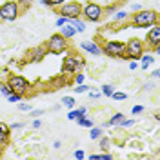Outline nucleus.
<instances>
[{"mask_svg":"<svg viewBox=\"0 0 160 160\" xmlns=\"http://www.w3.org/2000/svg\"><path fill=\"white\" fill-rule=\"evenodd\" d=\"M158 11L155 9H138L133 13V17H131V22L129 26L131 28H151V26H155V24H158Z\"/></svg>","mask_w":160,"mask_h":160,"instance_id":"obj_1","label":"nucleus"},{"mask_svg":"<svg viewBox=\"0 0 160 160\" xmlns=\"http://www.w3.org/2000/svg\"><path fill=\"white\" fill-rule=\"evenodd\" d=\"M44 46H46V51L49 55H64L66 51L69 49V40L66 37H62L60 33H55V35H51L48 38V42Z\"/></svg>","mask_w":160,"mask_h":160,"instance_id":"obj_2","label":"nucleus"},{"mask_svg":"<svg viewBox=\"0 0 160 160\" xmlns=\"http://www.w3.org/2000/svg\"><path fill=\"white\" fill-rule=\"evenodd\" d=\"M144 53H146V44H144V40H140V38L135 37V38H131L129 42H126L122 58H126V60H138Z\"/></svg>","mask_w":160,"mask_h":160,"instance_id":"obj_3","label":"nucleus"},{"mask_svg":"<svg viewBox=\"0 0 160 160\" xmlns=\"http://www.w3.org/2000/svg\"><path fill=\"white\" fill-rule=\"evenodd\" d=\"M84 68H86V60H84V57H80L77 53L68 55L66 58L62 60V73L64 75H77Z\"/></svg>","mask_w":160,"mask_h":160,"instance_id":"obj_4","label":"nucleus"},{"mask_svg":"<svg viewBox=\"0 0 160 160\" xmlns=\"http://www.w3.org/2000/svg\"><path fill=\"white\" fill-rule=\"evenodd\" d=\"M80 17L86 20V22H100L102 17H104V8L98 6L97 2H86L82 6Z\"/></svg>","mask_w":160,"mask_h":160,"instance_id":"obj_5","label":"nucleus"},{"mask_svg":"<svg viewBox=\"0 0 160 160\" xmlns=\"http://www.w3.org/2000/svg\"><path fill=\"white\" fill-rule=\"evenodd\" d=\"M20 13H22V8L18 2L8 0L0 6V20H4V22H15L20 17Z\"/></svg>","mask_w":160,"mask_h":160,"instance_id":"obj_6","label":"nucleus"},{"mask_svg":"<svg viewBox=\"0 0 160 160\" xmlns=\"http://www.w3.org/2000/svg\"><path fill=\"white\" fill-rule=\"evenodd\" d=\"M6 84L11 88V91H13V93H18V95H22V97H24V95L31 89L29 80L26 78V77H22V75H9Z\"/></svg>","mask_w":160,"mask_h":160,"instance_id":"obj_7","label":"nucleus"},{"mask_svg":"<svg viewBox=\"0 0 160 160\" xmlns=\"http://www.w3.org/2000/svg\"><path fill=\"white\" fill-rule=\"evenodd\" d=\"M124 42H120V40H108V42H104L100 48H102V55H106V57H111V58H122V55H124Z\"/></svg>","mask_w":160,"mask_h":160,"instance_id":"obj_8","label":"nucleus"},{"mask_svg":"<svg viewBox=\"0 0 160 160\" xmlns=\"http://www.w3.org/2000/svg\"><path fill=\"white\" fill-rule=\"evenodd\" d=\"M57 8H58L57 13L60 17H66V18H77L82 13V4L80 2H64V4H60Z\"/></svg>","mask_w":160,"mask_h":160,"instance_id":"obj_9","label":"nucleus"},{"mask_svg":"<svg viewBox=\"0 0 160 160\" xmlns=\"http://www.w3.org/2000/svg\"><path fill=\"white\" fill-rule=\"evenodd\" d=\"M48 55V51H46V46H35V48H31L28 51V55H26V62H33V64H38L44 60V57Z\"/></svg>","mask_w":160,"mask_h":160,"instance_id":"obj_10","label":"nucleus"},{"mask_svg":"<svg viewBox=\"0 0 160 160\" xmlns=\"http://www.w3.org/2000/svg\"><path fill=\"white\" fill-rule=\"evenodd\" d=\"M148 29L149 31H148V35H146L144 44H148V48H157V46H160V26L155 24V26H151Z\"/></svg>","mask_w":160,"mask_h":160,"instance_id":"obj_11","label":"nucleus"},{"mask_svg":"<svg viewBox=\"0 0 160 160\" xmlns=\"http://www.w3.org/2000/svg\"><path fill=\"white\" fill-rule=\"evenodd\" d=\"M80 49L93 55V57H100L102 55V48H100L95 40H82L80 42Z\"/></svg>","mask_w":160,"mask_h":160,"instance_id":"obj_12","label":"nucleus"},{"mask_svg":"<svg viewBox=\"0 0 160 160\" xmlns=\"http://www.w3.org/2000/svg\"><path fill=\"white\" fill-rule=\"evenodd\" d=\"M11 140V128L8 124L0 122V146H8Z\"/></svg>","mask_w":160,"mask_h":160,"instance_id":"obj_13","label":"nucleus"},{"mask_svg":"<svg viewBox=\"0 0 160 160\" xmlns=\"http://www.w3.org/2000/svg\"><path fill=\"white\" fill-rule=\"evenodd\" d=\"M68 22L75 28L77 33H84V31H86V20L82 18V17H77V18H68Z\"/></svg>","mask_w":160,"mask_h":160,"instance_id":"obj_14","label":"nucleus"},{"mask_svg":"<svg viewBox=\"0 0 160 160\" xmlns=\"http://www.w3.org/2000/svg\"><path fill=\"white\" fill-rule=\"evenodd\" d=\"M84 115H88V108L86 106H82V108H78V109H69V113H68V118L69 120H78L80 117H84Z\"/></svg>","mask_w":160,"mask_h":160,"instance_id":"obj_15","label":"nucleus"},{"mask_svg":"<svg viewBox=\"0 0 160 160\" xmlns=\"http://www.w3.org/2000/svg\"><path fill=\"white\" fill-rule=\"evenodd\" d=\"M60 35H62V37H66V38L69 40V38H73V37L77 35V31H75V28L71 26L69 22H66V24L60 28Z\"/></svg>","mask_w":160,"mask_h":160,"instance_id":"obj_16","label":"nucleus"},{"mask_svg":"<svg viewBox=\"0 0 160 160\" xmlns=\"http://www.w3.org/2000/svg\"><path fill=\"white\" fill-rule=\"evenodd\" d=\"M122 120H124V113H115V115H113V117L104 124V126H106V128H108V126H118Z\"/></svg>","mask_w":160,"mask_h":160,"instance_id":"obj_17","label":"nucleus"},{"mask_svg":"<svg viewBox=\"0 0 160 160\" xmlns=\"http://www.w3.org/2000/svg\"><path fill=\"white\" fill-rule=\"evenodd\" d=\"M138 60H142V64H140V68H142V69H148L151 64L155 62V58H153L151 55H146V53H144V55H142V57H140Z\"/></svg>","mask_w":160,"mask_h":160,"instance_id":"obj_18","label":"nucleus"},{"mask_svg":"<svg viewBox=\"0 0 160 160\" xmlns=\"http://www.w3.org/2000/svg\"><path fill=\"white\" fill-rule=\"evenodd\" d=\"M60 104H62L64 108H68V109H73L77 102H75V98H73V97H62V98H60Z\"/></svg>","mask_w":160,"mask_h":160,"instance_id":"obj_19","label":"nucleus"},{"mask_svg":"<svg viewBox=\"0 0 160 160\" xmlns=\"http://www.w3.org/2000/svg\"><path fill=\"white\" fill-rule=\"evenodd\" d=\"M128 17H129V15H128L126 11H118V13L113 15V22H115V24H122L124 20H128Z\"/></svg>","mask_w":160,"mask_h":160,"instance_id":"obj_20","label":"nucleus"},{"mask_svg":"<svg viewBox=\"0 0 160 160\" xmlns=\"http://www.w3.org/2000/svg\"><path fill=\"white\" fill-rule=\"evenodd\" d=\"M102 135H104V129H102V128H95V126H93V128H89V137L93 140H98Z\"/></svg>","mask_w":160,"mask_h":160,"instance_id":"obj_21","label":"nucleus"},{"mask_svg":"<svg viewBox=\"0 0 160 160\" xmlns=\"http://www.w3.org/2000/svg\"><path fill=\"white\" fill-rule=\"evenodd\" d=\"M98 144H100V149H102V151H108V149H109V146H111V138L102 135V137L98 138Z\"/></svg>","mask_w":160,"mask_h":160,"instance_id":"obj_22","label":"nucleus"},{"mask_svg":"<svg viewBox=\"0 0 160 160\" xmlns=\"http://www.w3.org/2000/svg\"><path fill=\"white\" fill-rule=\"evenodd\" d=\"M77 122H78V126H80V128H93V126H95V124H93V120L88 118L86 115H84V117H80V118L77 120Z\"/></svg>","mask_w":160,"mask_h":160,"instance_id":"obj_23","label":"nucleus"},{"mask_svg":"<svg viewBox=\"0 0 160 160\" xmlns=\"http://www.w3.org/2000/svg\"><path fill=\"white\" fill-rule=\"evenodd\" d=\"M113 91H115V86H113V84H104V86L100 88V93H102L104 97H111Z\"/></svg>","mask_w":160,"mask_h":160,"instance_id":"obj_24","label":"nucleus"},{"mask_svg":"<svg viewBox=\"0 0 160 160\" xmlns=\"http://www.w3.org/2000/svg\"><path fill=\"white\" fill-rule=\"evenodd\" d=\"M111 98L113 100H126L128 98V95H126V93H122V91H113V93H111Z\"/></svg>","mask_w":160,"mask_h":160,"instance_id":"obj_25","label":"nucleus"},{"mask_svg":"<svg viewBox=\"0 0 160 160\" xmlns=\"http://www.w3.org/2000/svg\"><path fill=\"white\" fill-rule=\"evenodd\" d=\"M118 126L120 128H131V126H135V118H126V117H124V120L120 122Z\"/></svg>","mask_w":160,"mask_h":160,"instance_id":"obj_26","label":"nucleus"},{"mask_svg":"<svg viewBox=\"0 0 160 160\" xmlns=\"http://www.w3.org/2000/svg\"><path fill=\"white\" fill-rule=\"evenodd\" d=\"M88 89H91L89 86H86V84H77V88H75V93L80 95V93H86Z\"/></svg>","mask_w":160,"mask_h":160,"instance_id":"obj_27","label":"nucleus"},{"mask_svg":"<svg viewBox=\"0 0 160 160\" xmlns=\"http://www.w3.org/2000/svg\"><path fill=\"white\" fill-rule=\"evenodd\" d=\"M6 98L9 100V102H20V100H22V95H18V93H11V95H8Z\"/></svg>","mask_w":160,"mask_h":160,"instance_id":"obj_28","label":"nucleus"},{"mask_svg":"<svg viewBox=\"0 0 160 160\" xmlns=\"http://www.w3.org/2000/svg\"><path fill=\"white\" fill-rule=\"evenodd\" d=\"M117 9H118V4H113L109 8H104V15H113Z\"/></svg>","mask_w":160,"mask_h":160,"instance_id":"obj_29","label":"nucleus"},{"mask_svg":"<svg viewBox=\"0 0 160 160\" xmlns=\"http://www.w3.org/2000/svg\"><path fill=\"white\" fill-rule=\"evenodd\" d=\"M0 93H2L4 97H8V95H11L13 91H11V88L8 86V84H2V88H0Z\"/></svg>","mask_w":160,"mask_h":160,"instance_id":"obj_30","label":"nucleus"},{"mask_svg":"<svg viewBox=\"0 0 160 160\" xmlns=\"http://www.w3.org/2000/svg\"><path fill=\"white\" fill-rule=\"evenodd\" d=\"M9 128H11V131H20L22 128H24V122H13Z\"/></svg>","mask_w":160,"mask_h":160,"instance_id":"obj_31","label":"nucleus"},{"mask_svg":"<svg viewBox=\"0 0 160 160\" xmlns=\"http://www.w3.org/2000/svg\"><path fill=\"white\" fill-rule=\"evenodd\" d=\"M31 118H38V117H42L44 115V109H31Z\"/></svg>","mask_w":160,"mask_h":160,"instance_id":"obj_32","label":"nucleus"},{"mask_svg":"<svg viewBox=\"0 0 160 160\" xmlns=\"http://www.w3.org/2000/svg\"><path fill=\"white\" fill-rule=\"evenodd\" d=\"M84 80H86V77L82 75V71H78L77 77H75V84H84Z\"/></svg>","mask_w":160,"mask_h":160,"instance_id":"obj_33","label":"nucleus"},{"mask_svg":"<svg viewBox=\"0 0 160 160\" xmlns=\"http://www.w3.org/2000/svg\"><path fill=\"white\" fill-rule=\"evenodd\" d=\"M131 113H133V115H140V113H144V106H133Z\"/></svg>","mask_w":160,"mask_h":160,"instance_id":"obj_34","label":"nucleus"},{"mask_svg":"<svg viewBox=\"0 0 160 160\" xmlns=\"http://www.w3.org/2000/svg\"><path fill=\"white\" fill-rule=\"evenodd\" d=\"M18 109L20 111H31L33 109V104H18Z\"/></svg>","mask_w":160,"mask_h":160,"instance_id":"obj_35","label":"nucleus"},{"mask_svg":"<svg viewBox=\"0 0 160 160\" xmlns=\"http://www.w3.org/2000/svg\"><path fill=\"white\" fill-rule=\"evenodd\" d=\"M66 22H68V18H66V17H60V18H57V22H55V26H57V28H62V26H64Z\"/></svg>","mask_w":160,"mask_h":160,"instance_id":"obj_36","label":"nucleus"},{"mask_svg":"<svg viewBox=\"0 0 160 160\" xmlns=\"http://www.w3.org/2000/svg\"><path fill=\"white\" fill-rule=\"evenodd\" d=\"M75 158H78V160H82V158H86V153L82 149H78V151H75Z\"/></svg>","mask_w":160,"mask_h":160,"instance_id":"obj_37","label":"nucleus"},{"mask_svg":"<svg viewBox=\"0 0 160 160\" xmlns=\"http://www.w3.org/2000/svg\"><path fill=\"white\" fill-rule=\"evenodd\" d=\"M64 2H68V0H51V8H57V6L64 4Z\"/></svg>","mask_w":160,"mask_h":160,"instance_id":"obj_38","label":"nucleus"},{"mask_svg":"<svg viewBox=\"0 0 160 160\" xmlns=\"http://www.w3.org/2000/svg\"><path fill=\"white\" fill-rule=\"evenodd\" d=\"M40 128H42V122H40L38 118L33 120V129H40Z\"/></svg>","mask_w":160,"mask_h":160,"instance_id":"obj_39","label":"nucleus"},{"mask_svg":"<svg viewBox=\"0 0 160 160\" xmlns=\"http://www.w3.org/2000/svg\"><path fill=\"white\" fill-rule=\"evenodd\" d=\"M137 68H138V64H137L135 60H131V62H129V69H131V71H135Z\"/></svg>","mask_w":160,"mask_h":160,"instance_id":"obj_40","label":"nucleus"},{"mask_svg":"<svg viewBox=\"0 0 160 160\" xmlns=\"http://www.w3.org/2000/svg\"><path fill=\"white\" fill-rule=\"evenodd\" d=\"M53 148H55V149H60V148H62V142H60V140H55V142H53Z\"/></svg>","mask_w":160,"mask_h":160,"instance_id":"obj_41","label":"nucleus"},{"mask_svg":"<svg viewBox=\"0 0 160 160\" xmlns=\"http://www.w3.org/2000/svg\"><path fill=\"white\" fill-rule=\"evenodd\" d=\"M89 98H91V100H98L100 95H98V93H89Z\"/></svg>","mask_w":160,"mask_h":160,"instance_id":"obj_42","label":"nucleus"},{"mask_svg":"<svg viewBox=\"0 0 160 160\" xmlns=\"http://www.w3.org/2000/svg\"><path fill=\"white\" fill-rule=\"evenodd\" d=\"M158 75H160V71H158V69H155L153 73H151V77H153V78H158Z\"/></svg>","mask_w":160,"mask_h":160,"instance_id":"obj_43","label":"nucleus"},{"mask_svg":"<svg viewBox=\"0 0 160 160\" xmlns=\"http://www.w3.org/2000/svg\"><path fill=\"white\" fill-rule=\"evenodd\" d=\"M44 6H48V8H51V0H40Z\"/></svg>","mask_w":160,"mask_h":160,"instance_id":"obj_44","label":"nucleus"},{"mask_svg":"<svg viewBox=\"0 0 160 160\" xmlns=\"http://www.w3.org/2000/svg\"><path fill=\"white\" fill-rule=\"evenodd\" d=\"M138 9H142V8H140V4H133V11H138Z\"/></svg>","mask_w":160,"mask_h":160,"instance_id":"obj_45","label":"nucleus"}]
</instances>
